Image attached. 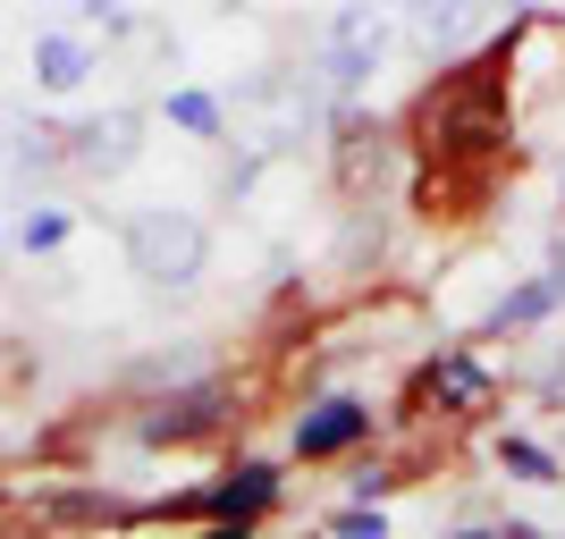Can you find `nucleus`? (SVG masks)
<instances>
[{
  "label": "nucleus",
  "instance_id": "obj_1",
  "mask_svg": "<svg viewBox=\"0 0 565 539\" xmlns=\"http://www.w3.org/2000/svg\"><path fill=\"white\" fill-rule=\"evenodd\" d=\"M515 34L498 25L490 51H472L456 68L423 85V101L405 110V152L430 169H465V177H498L507 136H515Z\"/></svg>",
  "mask_w": 565,
  "mask_h": 539
},
{
  "label": "nucleus",
  "instance_id": "obj_2",
  "mask_svg": "<svg viewBox=\"0 0 565 539\" xmlns=\"http://www.w3.org/2000/svg\"><path fill=\"white\" fill-rule=\"evenodd\" d=\"M228 118H236V136L254 143L262 161H287V152H305L312 127H330V118H338V101L321 94V76H312V68H262L254 85L228 101Z\"/></svg>",
  "mask_w": 565,
  "mask_h": 539
},
{
  "label": "nucleus",
  "instance_id": "obj_3",
  "mask_svg": "<svg viewBox=\"0 0 565 539\" xmlns=\"http://www.w3.org/2000/svg\"><path fill=\"white\" fill-rule=\"evenodd\" d=\"M118 245H127V270H136L143 287H161V295H194L203 270H212V228H203L194 212H178V203L136 212L127 228H118Z\"/></svg>",
  "mask_w": 565,
  "mask_h": 539
},
{
  "label": "nucleus",
  "instance_id": "obj_4",
  "mask_svg": "<svg viewBox=\"0 0 565 539\" xmlns=\"http://www.w3.org/2000/svg\"><path fill=\"white\" fill-rule=\"evenodd\" d=\"M498 371L481 363L472 346H439L414 363V379H405V413L414 422H439V430H465V422H490L498 413Z\"/></svg>",
  "mask_w": 565,
  "mask_h": 539
},
{
  "label": "nucleus",
  "instance_id": "obj_5",
  "mask_svg": "<svg viewBox=\"0 0 565 539\" xmlns=\"http://www.w3.org/2000/svg\"><path fill=\"white\" fill-rule=\"evenodd\" d=\"M397 169H405V127L388 118H363L347 110L330 118V177H338V203H388L397 194Z\"/></svg>",
  "mask_w": 565,
  "mask_h": 539
},
{
  "label": "nucleus",
  "instance_id": "obj_6",
  "mask_svg": "<svg viewBox=\"0 0 565 539\" xmlns=\"http://www.w3.org/2000/svg\"><path fill=\"white\" fill-rule=\"evenodd\" d=\"M388 43H397V25H388V9L380 0H347L330 18V34H321V51H312V76H321V94L347 110L363 85L380 76V60H388Z\"/></svg>",
  "mask_w": 565,
  "mask_h": 539
},
{
  "label": "nucleus",
  "instance_id": "obj_7",
  "mask_svg": "<svg viewBox=\"0 0 565 539\" xmlns=\"http://www.w3.org/2000/svg\"><path fill=\"white\" fill-rule=\"evenodd\" d=\"M372 439H380V405L354 397V388L305 397V405H296V422H287V455H296V464H354Z\"/></svg>",
  "mask_w": 565,
  "mask_h": 539
},
{
  "label": "nucleus",
  "instance_id": "obj_8",
  "mask_svg": "<svg viewBox=\"0 0 565 539\" xmlns=\"http://www.w3.org/2000/svg\"><path fill=\"white\" fill-rule=\"evenodd\" d=\"M245 405H236L228 379H186V388H169V397H152L136 413V439L143 446H194V439H212V430H228Z\"/></svg>",
  "mask_w": 565,
  "mask_h": 539
},
{
  "label": "nucleus",
  "instance_id": "obj_9",
  "mask_svg": "<svg viewBox=\"0 0 565 539\" xmlns=\"http://www.w3.org/2000/svg\"><path fill=\"white\" fill-rule=\"evenodd\" d=\"M557 312H565V245H548V270H532V279H515V287H498L490 312L465 328V346H472V337H523V328H548Z\"/></svg>",
  "mask_w": 565,
  "mask_h": 539
},
{
  "label": "nucleus",
  "instance_id": "obj_10",
  "mask_svg": "<svg viewBox=\"0 0 565 539\" xmlns=\"http://www.w3.org/2000/svg\"><path fill=\"white\" fill-rule=\"evenodd\" d=\"M203 497H212V522H270V506L287 497V464L279 455H236L228 472L203 481Z\"/></svg>",
  "mask_w": 565,
  "mask_h": 539
},
{
  "label": "nucleus",
  "instance_id": "obj_11",
  "mask_svg": "<svg viewBox=\"0 0 565 539\" xmlns=\"http://www.w3.org/2000/svg\"><path fill=\"white\" fill-rule=\"evenodd\" d=\"M143 152V110H102L68 127V169L76 177H118Z\"/></svg>",
  "mask_w": 565,
  "mask_h": 539
},
{
  "label": "nucleus",
  "instance_id": "obj_12",
  "mask_svg": "<svg viewBox=\"0 0 565 539\" xmlns=\"http://www.w3.org/2000/svg\"><path fill=\"white\" fill-rule=\"evenodd\" d=\"M498 0H414L405 18H414V34H423V51H439V60H456V51L490 25Z\"/></svg>",
  "mask_w": 565,
  "mask_h": 539
},
{
  "label": "nucleus",
  "instance_id": "obj_13",
  "mask_svg": "<svg viewBox=\"0 0 565 539\" xmlns=\"http://www.w3.org/2000/svg\"><path fill=\"white\" fill-rule=\"evenodd\" d=\"M490 472L498 481H523V489H557L565 481V455L532 430H490Z\"/></svg>",
  "mask_w": 565,
  "mask_h": 539
},
{
  "label": "nucleus",
  "instance_id": "obj_14",
  "mask_svg": "<svg viewBox=\"0 0 565 539\" xmlns=\"http://www.w3.org/2000/svg\"><path fill=\"white\" fill-rule=\"evenodd\" d=\"M94 68H102V60H94V43H85V34H68V25L34 34V85H43V94H76Z\"/></svg>",
  "mask_w": 565,
  "mask_h": 539
},
{
  "label": "nucleus",
  "instance_id": "obj_15",
  "mask_svg": "<svg viewBox=\"0 0 565 539\" xmlns=\"http://www.w3.org/2000/svg\"><path fill=\"white\" fill-rule=\"evenodd\" d=\"M161 118L178 136H194V143H228V94H212V85H169Z\"/></svg>",
  "mask_w": 565,
  "mask_h": 539
},
{
  "label": "nucleus",
  "instance_id": "obj_16",
  "mask_svg": "<svg viewBox=\"0 0 565 539\" xmlns=\"http://www.w3.org/2000/svg\"><path fill=\"white\" fill-rule=\"evenodd\" d=\"M405 481H414V455H354V472L338 481V497H347V506H388Z\"/></svg>",
  "mask_w": 565,
  "mask_h": 539
},
{
  "label": "nucleus",
  "instance_id": "obj_17",
  "mask_svg": "<svg viewBox=\"0 0 565 539\" xmlns=\"http://www.w3.org/2000/svg\"><path fill=\"white\" fill-rule=\"evenodd\" d=\"M68 228H76V219L60 212V203H34V212L18 219V254H60V245H68Z\"/></svg>",
  "mask_w": 565,
  "mask_h": 539
},
{
  "label": "nucleus",
  "instance_id": "obj_18",
  "mask_svg": "<svg viewBox=\"0 0 565 539\" xmlns=\"http://www.w3.org/2000/svg\"><path fill=\"white\" fill-rule=\"evenodd\" d=\"M321 539H397V531H388V506H338Z\"/></svg>",
  "mask_w": 565,
  "mask_h": 539
},
{
  "label": "nucleus",
  "instance_id": "obj_19",
  "mask_svg": "<svg viewBox=\"0 0 565 539\" xmlns=\"http://www.w3.org/2000/svg\"><path fill=\"white\" fill-rule=\"evenodd\" d=\"M523 388H532V405H548V413H565V346L548 354V363H541V371H532V379H523Z\"/></svg>",
  "mask_w": 565,
  "mask_h": 539
},
{
  "label": "nucleus",
  "instance_id": "obj_20",
  "mask_svg": "<svg viewBox=\"0 0 565 539\" xmlns=\"http://www.w3.org/2000/svg\"><path fill=\"white\" fill-rule=\"evenodd\" d=\"M194 539H262V522H203Z\"/></svg>",
  "mask_w": 565,
  "mask_h": 539
},
{
  "label": "nucleus",
  "instance_id": "obj_21",
  "mask_svg": "<svg viewBox=\"0 0 565 539\" xmlns=\"http://www.w3.org/2000/svg\"><path fill=\"white\" fill-rule=\"evenodd\" d=\"M76 18L85 25H118V0H76Z\"/></svg>",
  "mask_w": 565,
  "mask_h": 539
},
{
  "label": "nucleus",
  "instance_id": "obj_22",
  "mask_svg": "<svg viewBox=\"0 0 565 539\" xmlns=\"http://www.w3.org/2000/svg\"><path fill=\"white\" fill-rule=\"evenodd\" d=\"M448 539H515V531H507V522H456Z\"/></svg>",
  "mask_w": 565,
  "mask_h": 539
},
{
  "label": "nucleus",
  "instance_id": "obj_23",
  "mask_svg": "<svg viewBox=\"0 0 565 539\" xmlns=\"http://www.w3.org/2000/svg\"><path fill=\"white\" fill-rule=\"evenodd\" d=\"M380 9H414V0H380Z\"/></svg>",
  "mask_w": 565,
  "mask_h": 539
},
{
  "label": "nucleus",
  "instance_id": "obj_24",
  "mask_svg": "<svg viewBox=\"0 0 565 539\" xmlns=\"http://www.w3.org/2000/svg\"><path fill=\"white\" fill-rule=\"evenodd\" d=\"M557 203H565V169H557Z\"/></svg>",
  "mask_w": 565,
  "mask_h": 539
},
{
  "label": "nucleus",
  "instance_id": "obj_25",
  "mask_svg": "<svg viewBox=\"0 0 565 539\" xmlns=\"http://www.w3.org/2000/svg\"><path fill=\"white\" fill-rule=\"evenodd\" d=\"M0 506H9V489H0Z\"/></svg>",
  "mask_w": 565,
  "mask_h": 539
},
{
  "label": "nucleus",
  "instance_id": "obj_26",
  "mask_svg": "<svg viewBox=\"0 0 565 539\" xmlns=\"http://www.w3.org/2000/svg\"><path fill=\"white\" fill-rule=\"evenodd\" d=\"M523 9H532V0H523Z\"/></svg>",
  "mask_w": 565,
  "mask_h": 539
}]
</instances>
